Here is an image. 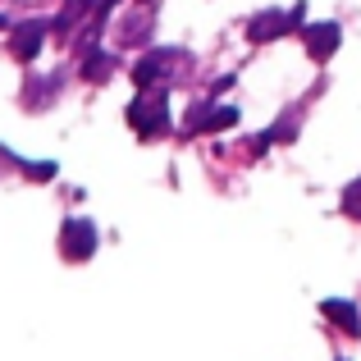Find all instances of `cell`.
I'll return each instance as SVG.
<instances>
[{"instance_id":"obj_1","label":"cell","mask_w":361,"mask_h":361,"mask_svg":"<svg viewBox=\"0 0 361 361\" xmlns=\"http://www.w3.org/2000/svg\"><path fill=\"white\" fill-rule=\"evenodd\" d=\"M128 128L137 137H165L169 133V92L165 87H142L128 106Z\"/></svg>"},{"instance_id":"obj_2","label":"cell","mask_w":361,"mask_h":361,"mask_svg":"<svg viewBox=\"0 0 361 361\" xmlns=\"http://www.w3.org/2000/svg\"><path fill=\"white\" fill-rule=\"evenodd\" d=\"M183 64H188V55L174 51V46H165V51H147L137 64H133V82H137V87H160V82L174 78Z\"/></svg>"},{"instance_id":"obj_3","label":"cell","mask_w":361,"mask_h":361,"mask_svg":"<svg viewBox=\"0 0 361 361\" xmlns=\"http://www.w3.org/2000/svg\"><path fill=\"white\" fill-rule=\"evenodd\" d=\"M302 18H307V5H302V0L293 9H265V14H256L252 23H247V37H252V42H274V37L302 27Z\"/></svg>"},{"instance_id":"obj_4","label":"cell","mask_w":361,"mask_h":361,"mask_svg":"<svg viewBox=\"0 0 361 361\" xmlns=\"http://www.w3.org/2000/svg\"><path fill=\"white\" fill-rule=\"evenodd\" d=\"M238 123V110L233 106H215V101H197L183 115V133H220Z\"/></svg>"},{"instance_id":"obj_5","label":"cell","mask_w":361,"mask_h":361,"mask_svg":"<svg viewBox=\"0 0 361 361\" xmlns=\"http://www.w3.org/2000/svg\"><path fill=\"white\" fill-rule=\"evenodd\" d=\"M60 252H64V261H87V256L97 252V229H92V220L69 215L64 229H60Z\"/></svg>"},{"instance_id":"obj_6","label":"cell","mask_w":361,"mask_h":361,"mask_svg":"<svg viewBox=\"0 0 361 361\" xmlns=\"http://www.w3.org/2000/svg\"><path fill=\"white\" fill-rule=\"evenodd\" d=\"M55 23H46V18H27V23H18L14 27V37H9V51H14V60H37L42 55V42H46V32H51Z\"/></svg>"},{"instance_id":"obj_7","label":"cell","mask_w":361,"mask_h":361,"mask_svg":"<svg viewBox=\"0 0 361 361\" xmlns=\"http://www.w3.org/2000/svg\"><path fill=\"white\" fill-rule=\"evenodd\" d=\"M302 37H307V55H311V60H329V55L338 51V42H343V27L329 18V23H311V27H302Z\"/></svg>"},{"instance_id":"obj_8","label":"cell","mask_w":361,"mask_h":361,"mask_svg":"<svg viewBox=\"0 0 361 361\" xmlns=\"http://www.w3.org/2000/svg\"><path fill=\"white\" fill-rule=\"evenodd\" d=\"M320 311H325V320H329V325H338L348 338H361V311L353 307V302L329 298V302H320Z\"/></svg>"},{"instance_id":"obj_9","label":"cell","mask_w":361,"mask_h":361,"mask_svg":"<svg viewBox=\"0 0 361 361\" xmlns=\"http://www.w3.org/2000/svg\"><path fill=\"white\" fill-rule=\"evenodd\" d=\"M78 73H82L87 82H106L110 73H115V55H110V51H97V46H92V51H82Z\"/></svg>"},{"instance_id":"obj_10","label":"cell","mask_w":361,"mask_h":361,"mask_svg":"<svg viewBox=\"0 0 361 361\" xmlns=\"http://www.w3.org/2000/svg\"><path fill=\"white\" fill-rule=\"evenodd\" d=\"M151 27H156V18L147 14V9H137V14H128L119 23V46H142L151 37Z\"/></svg>"},{"instance_id":"obj_11","label":"cell","mask_w":361,"mask_h":361,"mask_svg":"<svg viewBox=\"0 0 361 361\" xmlns=\"http://www.w3.org/2000/svg\"><path fill=\"white\" fill-rule=\"evenodd\" d=\"M87 9H97V0H64L60 18H55V32L69 37V32H73V23H78V18H87Z\"/></svg>"},{"instance_id":"obj_12","label":"cell","mask_w":361,"mask_h":361,"mask_svg":"<svg viewBox=\"0 0 361 361\" xmlns=\"http://www.w3.org/2000/svg\"><path fill=\"white\" fill-rule=\"evenodd\" d=\"M343 215H353V220H361V174H357L353 183L343 188Z\"/></svg>"},{"instance_id":"obj_13","label":"cell","mask_w":361,"mask_h":361,"mask_svg":"<svg viewBox=\"0 0 361 361\" xmlns=\"http://www.w3.org/2000/svg\"><path fill=\"white\" fill-rule=\"evenodd\" d=\"M23 174L46 183V178H55V165H51V160H23Z\"/></svg>"},{"instance_id":"obj_14","label":"cell","mask_w":361,"mask_h":361,"mask_svg":"<svg viewBox=\"0 0 361 361\" xmlns=\"http://www.w3.org/2000/svg\"><path fill=\"white\" fill-rule=\"evenodd\" d=\"M0 27H5V18H0Z\"/></svg>"},{"instance_id":"obj_15","label":"cell","mask_w":361,"mask_h":361,"mask_svg":"<svg viewBox=\"0 0 361 361\" xmlns=\"http://www.w3.org/2000/svg\"><path fill=\"white\" fill-rule=\"evenodd\" d=\"M338 361H343V357H338Z\"/></svg>"}]
</instances>
